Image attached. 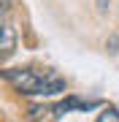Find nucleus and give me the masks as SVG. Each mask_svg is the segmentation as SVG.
<instances>
[{"instance_id": "obj_5", "label": "nucleus", "mask_w": 119, "mask_h": 122, "mask_svg": "<svg viewBox=\"0 0 119 122\" xmlns=\"http://www.w3.org/2000/svg\"><path fill=\"white\" fill-rule=\"evenodd\" d=\"M106 46H108V52H111V54H116V52H119V35H111Z\"/></svg>"}, {"instance_id": "obj_6", "label": "nucleus", "mask_w": 119, "mask_h": 122, "mask_svg": "<svg viewBox=\"0 0 119 122\" xmlns=\"http://www.w3.org/2000/svg\"><path fill=\"white\" fill-rule=\"evenodd\" d=\"M49 109H41V106H35V109H30V119H41V117H46Z\"/></svg>"}, {"instance_id": "obj_4", "label": "nucleus", "mask_w": 119, "mask_h": 122, "mask_svg": "<svg viewBox=\"0 0 119 122\" xmlns=\"http://www.w3.org/2000/svg\"><path fill=\"white\" fill-rule=\"evenodd\" d=\"M95 122H119V111H116V109H106Z\"/></svg>"}, {"instance_id": "obj_1", "label": "nucleus", "mask_w": 119, "mask_h": 122, "mask_svg": "<svg viewBox=\"0 0 119 122\" xmlns=\"http://www.w3.org/2000/svg\"><path fill=\"white\" fill-rule=\"evenodd\" d=\"M3 76L24 95H57L65 92V79H60L54 71H38V68H8Z\"/></svg>"}, {"instance_id": "obj_7", "label": "nucleus", "mask_w": 119, "mask_h": 122, "mask_svg": "<svg viewBox=\"0 0 119 122\" xmlns=\"http://www.w3.org/2000/svg\"><path fill=\"white\" fill-rule=\"evenodd\" d=\"M95 3H97V11L100 14H108V3L111 0H95Z\"/></svg>"}, {"instance_id": "obj_2", "label": "nucleus", "mask_w": 119, "mask_h": 122, "mask_svg": "<svg viewBox=\"0 0 119 122\" xmlns=\"http://www.w3.org/2000/svg\"><path fill=\"white\" fill-rule=\"evenodd\" d=\"M97 106V100H79V98H65L62 103L54 106V117H62V114H68V111H73V109H79V111H89V109H95Z\"/></svg>"}, {"instance_id": "obj_3", "label": "nucleus", "mask_w": 119, "mask_h": 122, "mask_svg": "<svg viewBox=\"0 0 119 122\" xmlns=\"http://www.w3.org/2000/svg\"><path fill=\"white\" fill-rule=\"evenodd\" d=\"M14 46H16V30H14L11 19L3 16V27H0V52H3V54H11Z\"/></svg>"}, {"instance_id": "obj_8", "label": "nucleus", "mask_w": 119, "mask_h": 122, "mask_svg": "<svg viewBox=\"0 0 119 122\" xmlns=\"http://www.w3.org/2000/svg\"><path fill=\"white\" fill-rule=\"evenodd\" d=\"M0 5H3V16H8V11H11V0H0Z\"/></svg>"}]
</instances>
